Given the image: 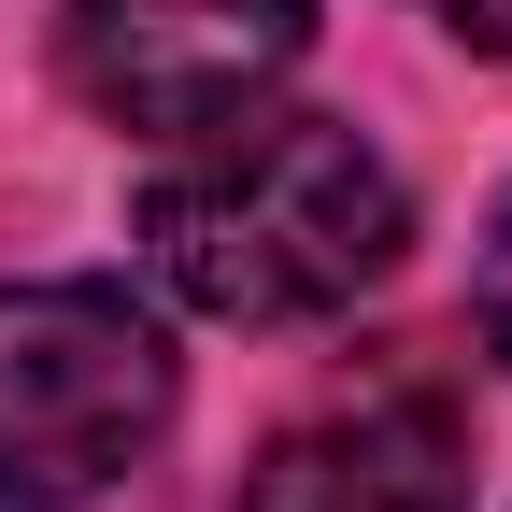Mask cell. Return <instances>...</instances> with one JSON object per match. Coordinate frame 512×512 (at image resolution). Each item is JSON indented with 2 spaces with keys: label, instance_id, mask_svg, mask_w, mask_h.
I'll use <instances>...</instances> for the list:
<instances>
[{
  "label": "cell",
  "instance_id": "obj_1",
  "mask_svg": "<svg viewBox=\"0 0 512 512\" xmlns=\"http://www.w3.org/2000/svg\"><path fill=\"white\" fill-rule=\"evenodd\" d=\"M413 256V185L342 114H228L143 185V271L214 328H313Z\"/></svg>",
  "mask_w": 512,
  "mask_h": 512
},
{
  "label": "cell",
  "instance_id": "obj_2",
  "mask_svg": "<svg viewBox=\"0 0 512 512\" xmlns=\"http://www.w3.org/2000/svg\"><path fill=\"white\" fill-rule=\"evenodd\" d=\"M171 427V328L128 285H0V498L72 512Z\"/></svg>",
  "mask_w": 512,
  "mask_h": 512
},
{
  "label": "cell",
  "instance_id": "obj_3",
  "mask_svg": "<svg viewBox=\"0 0 512 512\" xmlns=\"http://www.w3.org/2000/svg\"><path fill=\"white\" fill-rule=\"evenodd\" d=\"M57 57L114 128L200 143V128L256 114L299 57H313V0H72Z\"/></svg>",
  "mask_w": 512,
  "mask_h": 512
},
{
  "label": "cell",
  "instance_id": "obj_4",
  "mask_svg": "<svg viewBox=\"0 0 512 512\" xmlns=\"http://www.w3.org/2000/svg\"><path fill=\"white\" fill-rule=\"evenodd\" d=\"M228 512H470V413L441 384H356L256 441Z\"/></svg>",
  "mask_w": 512,
  "mask_h": 512
},
{
  "label": "cell",
  "instance_id": "obj_5",
  "mask_svg": "<svg viewBox=\"0 0 512 512\" xmlns=\"http://www.w3.org/2000/svg\"><path fill=\"white\" fill-rule=\"evenodd\" d=\"M470 313H484V342L512 356V200H498V228H484V271H470Z\"/></svg>",
  "mask_w": 512,
  "mask_h": 512
},
{
  "label": "cell",
  "instance_id": "obj_6",
  "mask_svg": "<svg viewBox=\"0 0 512 512\" xmlns=\"http://www.w3.org/2000/svg\"><path fill=\"white\" fill-rule=\"evenodd\" d=\"M427 15H441V29H456L470 57H512V0H427Z\"/></svg>",
  "mask_w": 512,
  "mask_h": 512
}]
</instances>
